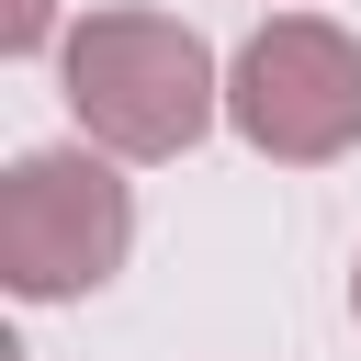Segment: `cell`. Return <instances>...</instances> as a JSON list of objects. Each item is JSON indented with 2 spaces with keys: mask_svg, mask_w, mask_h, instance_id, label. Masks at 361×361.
Masks as SVG:
<instances>
[{
  "mask_svg": "<svg viewBox=\"0 0 361 361\" xmlns=\"http://www.w3.org/2000/svg\"><path fill=\"white\" fill-rule=\"evenodd\" d=\"M350 316H361V271H350Z\"/></svg>",
  "mask_w": 361,
  "mask_h": 361,
  "instance_id": "obj_5",
  "label": "cell"
},
{
  "mask_svg": "<svg viewBox=\"0 0 361 361\" xmlns=\"http://www.w3.org/2000/svg\"><path fill=\"white\" fill-rule=\"evenodd\" d=\"M56 79H68L79 135L113 147V158H180V147H203V124L226 113L214 45H203L192 23H169V11H90V23H68Z\"/></svg>",
  "mask_w": 361,
  "mask_h": 361,
  "instance_id": "obj_1",
  "label": "cell"
},
{
  "mask_svg": "<svg viewBox=\"0 0 361 361\" xmlns=\"http://www.w3.org/2000/svg\"><path fill=\"white\" fill-rule=\"evenodd\" d=\"M135 248V192L113 180V147H34L0 180V282L23 305L102 293Z\"/></svg>",
  "mask_w": 361,
  "mask_h": 361,
  "instance_id": "obj_2",
  "label": "cell"
},
{
  "mask_svg": "<svg viewBox=\"0 0 361 361\" xmlns=\"http://www.w3.org/2000/svg\"><path fill=\"white\" fill-rule=\"evenodd\" d=\"M45 34H56V0H11V11H0V45H11V56H34Z\"/></svg>",
  "mask_w": 361,
  "mask_h": 361,
  "instance_id": "obj_4",
  "label": "cell"
},
{
  "mask_svg": "<svg viewBox=\"0 0 361 361\" xmlns=\"http://www.w3.org/2000/svg\"><path fill=\"white\" fill-rule=\"evenodd\" d=\"M226 124L282 169L350 158L361 147V34L327 11H271L226 56Z\"/></svg>",
  "mask_w": 361,
  "mask_h": 361,
  "instance_id": "obj_3",
  "label": "cell"
}]
</instances>
